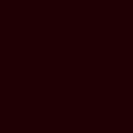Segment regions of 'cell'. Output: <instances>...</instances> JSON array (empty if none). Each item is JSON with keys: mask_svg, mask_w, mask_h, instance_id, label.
Returning a JSON list of instances; mask_svg holds the SVG:
<instances>
[]
</instances>
